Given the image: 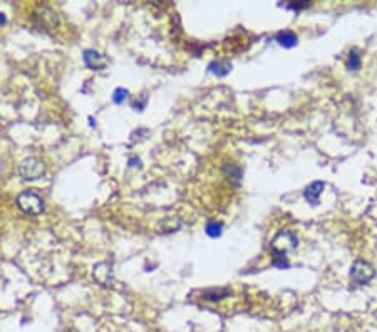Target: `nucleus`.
<instances>
[{
  "instance_id": "15",
  "label": "nucleus",
  "mask_w": 377,
  "mask_h": 332,
  "mask_svg": "<svg viewBox=\"0 0 377 332\" xmlns=\"http://www.w3.org/2000/svg\"><path fill=\"white\" fill-rule=\"evenodd\" d=\"M312 3L310 2H307V0H304V2H289L287 3V8H290V10H294V12H300V10H305V8H309Z\"/></svg>"
},
{
  "instance_id": "9",
  "label": "nucleus",
  "mask_w": 377,
  "mask_h": 332,
  "mask_svg": "<svg viewBox=\"0 0 377 332\" xmlns=\"http://www.w3.org/2000/svg\"><path fill=\"white\" fill-rule=\"evenodd\" d=\"M277 42L282 45V47H287V49H292L297 45V42H299V37L295 35L294 30H282L277 34Z\"/></svg>"
},
{
  "instance_id": "10",
  "label": "nucleus",
  "mask_w": 377,
  "mask_h": 332,
  "mask_svg": "<svg viewBox=\"0 0 377 332\" xmlns=\"http://www.w3.org/2000/svg\"><path fill=\"white\" fill-rule=\"evenodd\" d=\"M230 289H206L203 292V299L205 301H210V302H216V301H221V299L228 297L230 296Z\"/></svg>"
},
{
  "instance_id": "12",
  "label": "nucleus",
  "mask_w": 377,
  "mask_h": 332,
  "mask_svg": "<svg viewBox=\"0 0 377 332\" xmlns=\"http://www.w3.org/2000/svg\"><path fill=\"white\" fill-rule=\"evenodd\" d=\"M205 232H206V235H208V237L216 238V237H220L221 233H223V225H221L220 222H208V223H206V227H205Z\"/></svg>"
},
{
  "instance_id": "8",
  "label": "nucleus",
  "mask_w": 377,
  "mask_h": 332,
  "mask_svg": "<svg viewBox=\"0 0 377 332\" xmlns=\"http://www.w3.org/2000/svg\"><path fill=\"white\" fill-rule=\"evenodd\" d=\"M208 71L218 77H225L232 71V64H230L228 60H213V62L208 65Z\"/></svg>"
},
{
  "instance_id": "3",
  "label": "nucleus",
  "mask_w": 377,
  "mask_h": 332,
  "mask_svg": "<svg viewBox=\"0 0 377 332\" xmlns=\"http://www.w3.org/2000/svg\"><path fill=\"white\" fill-rule=\"evenodd\" d=\"M34 22L40 29H45V30L55 29V25L59 24L57 12H55L54 8H50L49 5H39L34 12Z\"/></svg>"
},
{
  "instance_id": "4",
  "label": "nucleus",
  "mask_w": 377,
  "mask_h": 332,
  "mask_svg": "<svg viewBox=\"0 0 377 332\" xmlns=\"http://www.w3.org/2000/svg\"><path fill=\"white\" fill-rule=\"evenodd\" d=\"M18 171H20V176L23 180L34 181V180H39L44 176L45 168H44V163H42L40 160H37V158H27V160H23L20 163Z\"/></svg>"
},
{
  "instance_id": "17",
  "label": "nucleus",
  "mask_w": 377,
  "mask_h": 332,
  "mask_svg": "<svg viewBox=\"0 0 377 332\" xmlns=\"http://www.w3.org/2000/svg\"><path fill=\"white\" fill-rule=\"evenodd\" d=\"M0 22H2V24H3V22H5V17H3L2 13H0Z\"/></svg>"
},
{
  "instance_id": "1",
  "label": "nucleus",
  "mask_w": 377,
  "mask_h": 332,
  "mask_svg": "<svg viewBox=\"0 0 377 332\" xmlns=\"http://www.w3.org/2000/svg\"><path fill=\"white\" fill-rule=\"evenodd\" d=\"M17 205L23 213L27 215H40L44 212V200L35 193L34 190H25L17 196Z\"/></svg>"
},
{
  "instance_id": "13",
  "label": "nucleus",
  "mask_w": 377,
  "mask_h": 332,
  "mask_svg": "<svg viewBox=\"0 0 377 332\" xmlns=\"http://www.w3.org/2000/svg\"><path fill=\"white\" fill-rule=\"evenodd\" d=\"M361 67V55L359 52L354 49L349 52V57H347V69L349 71H357V69Z\"/></svg>"
},
{
  "instance_id": "11",
  "label": "nucleus",
  "mask_w": 377,
  "mask_h": 332,
  "mask_svg": "<svg viewBox=\"0 0 377 332\" xmlns=\"http://www.w3.org/2000/svg\"><path fill=\"white\" fill-rule=\"evenodd\" d=\"M223 173L232 181H235V183H240V180H242V176H243L242 168H240L238 165H235V163H226V165L223 166Z\"/></svg>"
},
{
  "instance_id": "6",
  "label": "nucleus",
  "mask_w": 377,
  "mask_h": 332,
  "mask_svg": "<svg viewBox=\"0 0 377 332\" xmlns=\"http://www.w3.org/2000/svg\"><path fill=\"white\" fill-rule=\"evenodd\" d=\"M324 190H325L324 181H314V183H310L304 191V196H305V200H307V203L314 205V207L315 205H319V198H320V195L324 193Z\"/></svg>"
},
{
  "instance_id": "14",
  "label": "nucleus",
  "mask_w": 377,
  "mask_h": 332,
  "mask_svg": "<svg viewBox=\"0 0 377 332\" xmlns=\"http://www.w3.org/2000/svg\"><path fill=\"white\" fill-rule=\"evenodd\" d=\"M129 96L128 89H124V87H117V89L114 91V94H112V101L116 102V104H121L122 101H126Z\"/></svg>"
},
{
  "instance_id": "7",
  "label": "nucleus",
  "mask_w": 377,
  "mask_h": 332,
  "mask_svg": "<svg viewBox=\"0 0 377 332\" xmlns=\"http://www.w3.org/2000/svg\"><path fill=\"white\" fill-rule=\"evenodd\" d=\"M272 265L277 269H289L290 262L287 259V252L277 247H272Z\"/></svg>"
},
{
  "instance_id": "5",
  "label": "nucleus",
  "mask_w": 377,
  "mask_h": 332,
  "mask_svg": "<svg viewBox=\"0 0 377 332\" xmlns=\"http://www.w3.org/2000/svg\"><path fill=\"white\" fill-rule=\"evenodd\" d=\"M82 57H84V62H86V65L89 69H92V71H101V69H104L107 65V60H106L104 55L99 54L97 50H94V49L84 50Z\"/></svg>"
},
{
  "instance_id": "2",
  "label": "nucleus",
  "mask_w": 377,
  "mask_h": 332,
  "mask_svg": "<svg viewBox=\"0 0 377 332\" xmlns=\"http://www.w3.org/2000/svg\"><path fill=\"white\" fill-rule=\"evenodd\" d=\"M349 277L357 285H366L376 277V270L369 262L357 259L354 264H352L351 270H349Z\"/></svg>"
},
{
  "instance_id": "16",
  "label": "nucleus",
  "mask_w": 377,
  "mask_h": 332,
  "mask_svg": "<svg viewBox=\"0 0 377 332\" xmlns=\"http://www.w3.org/2000/svg\"><path fill=\"white\" fill-rule=\"evenodd\" d=\"M146 102H148V97L143 96L139 101H136V102H134L133 107H134V109H138V111H143V109H144V106H146Z\"/></svg>"
}]
</instances>
